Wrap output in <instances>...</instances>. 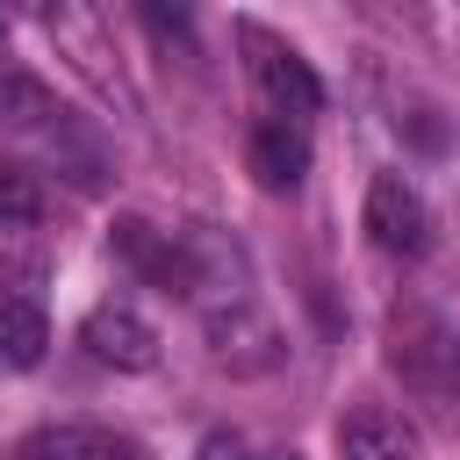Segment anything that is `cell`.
I'll use <instances>...</instances> for the list:
<instances>
[{
  "label": "cell",
  "instance_id": "obj_8",
  "mask_svg": "<svg viewBox=\"0 0 460 460\" xmlns=\"http://www.w3.org/2000/svg\"><path fill=\"white\" fill-rule=\"evenodd\" d=\"M14 460H144V453L108 424H43L14 446Z\"/></svg>",
  "mask_w": 460,
  "mask_h": 460
},
{
  "label": "cell",
  "instance_id": "obj_2",
  "mask_svg": "<svg viewBox=\"0 0 460 460\" xmlns=\"http://www.w3.org/2000/svg\"><path fill=\"white\" fill-rule=\"evenodd\" d=\"M237 43H244L252 86H259V101L273 108V122H302V115L323 108V86H316V72H309V58H302L295 43H280V36L259 29V22H244Z\"/></svg>",
  "mask_w": 460,
  "mask_h": 460
},
{
  "label": "cell",
  "instance_id": "obj_3",
  "mask_svg": "<svg viewBox=\"0 0 460 460\" xmlns=\"http://www.w3.org/2000/svg\"><path fill=\"white\" fill-rule=\"evenodd\" d=\"M367 237L381 252H395V259H424L431 252V208H424V194L402 172H374V187H367Z\"/></svg>",
  "mask_w": 460,
  "mask_h": 460
},
{
  "label": "cell",
  "instance_id": "obj_9",
  "mask_svg": "<svg viewBox=\"0 0 460 460\" xmlns=\"http://www.w3.org/2000/svg\"><path fill=\"white\" fill-rule=\"evenodd\" d=\"M244 165H252V180H259L266 194H288V187H302V172H309V144H302L295 122H259L252 144H244Z\"/></svg>",
  "mask_w": 460,
  "mask_h": 460
},
{
  "label": "cell",
  "instance_id": "obj_13",
  "mask_svg": "<svg viewBox=\"0 0 460 460\" xmlns=\"http://www.w3.org/2000/svg\"><path fill=\"white\" fill-rule=\"evenodd\" d=\"M266 460H302V453H266Z\"/></svg>",
  "mask_w": 460,
  "mask_h": 460
},
{
  "label": "cell",
  "instance_id": "obj_5",
  "mask_svg": "<svg viewBox=\"0 0 460 460\" xmlns=\"http://www.w3.org/2000/svg\"><path fill=\"white\" fill-rule=\"evenodd\" d=\"M208 352L216 367L230 374H266L280 359V331L252 309V302H230V309H208Z\"/></svg>",
  "mask_w": 460,
  "mask_h": 460
},
{
  "label": "cell",
  "instance_id": "obj_6",
  "mask_svg": "<svg viewBox=\"0 0 460 460\" xmlns=\"http://www.w3.org/2000/svg\"><path fill=\"white\" fill-rule=\"evenodd\" d=\"M115 252H122L151 288H165V295H187V288H194V252H187L180 237L151 230L144 216H115Z\"/></svg>",
  "mask_w": 460,
  "mask_h": 460
},
{
  "label": "cell",
  "instance_id": "obj_4",
  "mask_svg": "<svg viewBox=\"0 0 460 460\" xmlns=\"http://www.w3.org/2000/svg\"><path fill=\"white\" fill-rule=\"evenodd\" d=\"M79 345H86L101 367H115V374H151V367H158V331H151L129 302H101V309L79 323Z\"/></svg>",
  "mask_w": 460,
  "mask_h": 460
},
{
  "label": "cell",
  "instance_id": "obj_12",
  "mask_svg": "<svg viewBox=\"0 0 460 460\" xmlns=\"http://www.w3.org/2000/svg\"><path fill=\"white\" fill-rule=\"evenodd\" d=\"M194 460H259V453H252V446H244V438H237V431H208V438H201V453H194Z\"/></svg>",
  "mask_w": 460,
  "mask_h": 460
},
{
  "label": "cell",
  "instance_id": "obj_1",
  "mask_svg": "<svg viewBox=\"0 0 460 460\" xmlns=\"http://www.w3.org/2000/svg\"><path fill=\"white\" fill-rule=\"evenodd\" d=\"M388 374L417 395V402H431V410H453L460 402V338H453V323L431 309V302H417V295H402L395 309H388Z\"/></svg>",
  "mask_w": 460,
  "mask_h": 460
},
{
  "label": "cell",
  "instance_id": "obj_10",
  "mask_svg": "<svg viewBox=\"0 0 460 460\" xmlns=\"http://www.w3.org/2000/svg\"><path fill=\"white\" fill-rule=\"evenodd\" d=\"M43 345H50L43 309H36L22 288H0V359H7V367H36Z\"/></svg>",
  "mask_w": 460,
  "mask_h": 460
},
{
  "label": "cell",
  "instance_id": "obj_11",
  "mask_svg": "<svg viewBox=\"0 0 460 460\" xmlns=\"http://www.w3.org/2000/svg\"><path fill=\"white\" fill-rule=\"evenodd\" d=\"M36 216H43L36 180H29V172H14V165H0V223H36Z\"/></svg>",
  "mask_w": 460,
  "mask_h": 460
},
{
  "label": "cell",
  "instance_id": "obj_7",
  "mask_svg": "<svg viewBox=\"0 0 460 460\" xmlns=\"http://www.w3.org/2000/svg\"><path fill=\"white\" fill-rule=\"evenodd\" d=\"M338 460H417V424L381 402H359L338 417Z\"/></svg>",
  "mask_w": 460,
  "mask_h": 460
}]
</instances>
